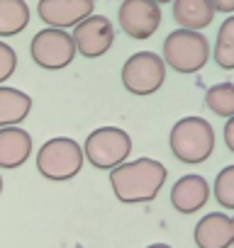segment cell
Listing matches in <instances>:
<instances>
[{
    "mask_svg": "<svg viewBox=\"0 0 234 248\" xmlns=\"http://www.w3.org/2000/svg\"><path fill=\"white\" fill-rule=\"evenodd\" d=\"M168 170L161 161L154 158H137V161H125L110 170V187L115 197L122 204H144L151 202L161 187L166 185Z\"/></svg>",
    "mask_w": 234,
    "mask_h": 248,
    "instance_id": "obj_1",
    "label": "cell"
},
{
    "mask_svg": "<svg viewBox=\"0 0 234 248\" xmlns=\"http://www.w3.org/2000/svg\"><path fill=\"white\" fill-rule=\"evenodd\" d=\"M171 154L188 166L205 163L215 154V129L205 117H181L168 134Z\"/></svg>",
    "mask_w": 234,
    "mask_h": 248,
    "instance_id": "obj_2",
    "label": "cell"
},
{
    "mask_svg": "<svg viewBox=\"0 0 234 248\" xmlns=\"http://www.w3.org/2000/svg\"><path fill=\"white\" fill-rule=\"evenodd\" d=\"M161 56L168 68H173L181 76H193L198 73L212 56L210 42L202 32L198 30H173L164 39Z\"/></svg>",
    "mask_w": 234,
    "mask_h": 248,
    "instance_id": "obj_3",
    "label": "cell"
},
{
    "mask_svg": "<svg viewBox=\"0 0 234 248\" xmlns=\"http://www.w3.org/2000/svg\"><path fill=\"white\" fill-rule=\"evenodd\" d=\"M83 161H85V151H83V146H78L76 139L54 137V139H49L39 146L37 170L47 180L64 183V180H71L81 173Z\"/></svg>",
    "mask_w": 234,
    "mask_h": 248,
    "instance_id": "obj_4",
    "label": "cell"
},
{
    "mask_svg": "<svg viewBox=\"0 0 234 248\" xmlns=\"http://www.w3.org/2000/svg\"><path fill=\"white\" fill-rule=\"evenodd\" d=\"M85 161L98 170H112L122 166L132 154V137L120 127H98L88 134L85 144Z\"/></svg>",
    "mask_w": 234,
    "mask_h": 248,
    "instance_id": "obj_5",
    "label": "cell"
},
{
    "mask_svg": "<svg viewBox=\"0 0 234 248\" xmlns=\"http://www.w3.org/2000/svg\"><path fill=\"white\" fill-rule=\"evenodd\" d=\"M166 80V61L154 51H137L122 66V85L137 97L154 95Z\"/></svg>",
    "mask_w": 234,
    "mask_h": 248,
    "instance_id": "obj_6",
    "label": "cell"
},
{
    "mask_svg": "<svg viewBox=\"0 0 234 248\" xmlns=\"http://www.w3.org/2000/svg\"><path fill=\"white\" fill-rule=\"evenodd\" d=\"M30 54L39 68L61 71L76 59L78 49H76L73 34H68L66 30H59V27H47L32 37Z\"/></svg>",
    "mask_w": 234,
    "mask_h": 248,
    "instance_id": "obj_7",
    "label": "cell"
},
{
    "mask_svg": "<svg viewBox=\"0 0 234 248\" xmlns=\"http://www.w3.org/2000/svg\"><path fill=\"white\" fill-rule=\"evenodd\" d=\"M117 25L130 39H151L161 25V5L154 0H122L117 8Z\"/></svg>",
    "mask_w": 234,
    "mask_h": 248,
    "instance_id": "obj_8",
    "label": "cell"
},
{
    "mask_svg": "<svg viewBox=\"0 0 234 248\" xmlns=\"http://www.w3.org/2000/svg\"><path fill=\"white\" fill-rule=\"evenodd\" d=\"M73 42L83 59H100L115 44V27L105 15H90L73 27Z\"/></svg>",
    "mask_w": 234,
    "mask_h": 248,
    "instance_id": "obj_9",
    "label": "cell"
},
{
    "mask_svg": "<svg viewBox=\"0 0 234 248\" xmlns=\"http://www.w3.org/2000/svg\"><path fill=\"white\" fill-rule=\"evenodd\" d=\"M95 10V0H39L37 15L47 27L68 30L90 17Z\"/></svg>",
    "mask_w": 234,
    "mask_h": 248,
    "instance_id": "obj_10",
    "label": "cell"
},
{
    "mask_svg": "<svg viewBox=\"0 0 234 248\" xmlns=\"http://www.w3.org/2000/svg\"><path fill=\"white\" fill-rule=\"evenodd\" d=\"M210 195H212V185L202 175L188 173V175H181L173 183V187H171V207L178 214H195L210 202Z\"/></svg>",
    "mask_w": 234,
    "mask_h": 248,
    "instance_id": "obj_11",
    "label": "cell"
},
{
    "mask_svg": "<svg viewBox=\"0 0 234 248\" xmlns=\"http://www.w3.org/2000/svg\"><path fill=\"white\" fill-rule=\"evenodd\" d=\"M193 241L198 248H232L234 243L232 217L224 212L205 214L193 229Z\"/></svg>",
    "mask_w": 234,
    "mask_h": 248,
    "instance_id": "obj_12",
    "label": "cell"
},
{
    "mask_svg": "<svg viewBox=\"0 0 234 248\" xmlns=\"http://www.w3.org/2000/svg\"><path fill=\"white\" fill-rule=\"evenodd\" d=\"M30 156H32V137L22 127L0 129V168L15 170L25 166Z\"/></svg>",
    "mask_w": 234,
    "mask_h": 248,
    "instance_id": "obj_13",
    "label": "cell"
},
{
    "mask_svg": "<svg viewBox=\"0 0 234 248\" xmlns=\"http://www.w3.org/2000/svg\"><path fill=\"white\" fill-rule=\"evenodd\" d=\"M32 109V97L20 88L0 85V129L3 127H20Z\"/></svg>",
    "mask_w": 234,
    "mask_h": 248,
    "instance_id": "obj_14",
    "label": "cell"
},
{
    "mask_svg": "<svg viewBox=\"0 0 234 248\" xmlns=\"http://www.w3.org/2000/svg\"><path fill=\"white\" fill-rule=\"evenodd\" d=\"M215 5L210 0H173V20L183 30H205L215 20Z\"/></svg>",
    "mask_w": 234,
    "mask_h": 248,
    "instance_id": "obj_15",
    "label": "cell"
},
{
    "mask_svg": "<svg viewBox=\"0 0 234 248\" xmlns=\"http://www.w3.org/2000/svg\"><path fill=\"white\" fill-rule=\"evenodd\" d=\"M30 25V5L25 0H0V39L15 37Z\"/></svg>",
    "mask_w": 234,
    "mask_h": 248,
    "instance_id": "obj_16",
    "label": "cell"
},
{
    "mask_svg": "<svg viewBox=\"0 0 234 248\" xmlns=\"http://www.w3.org/2000/svg\"><path fill=\"white\" fill-rule=\"evenodd\" d=\"M212 59L222 71H234V15H227V20H222L217 30Z\"/></svg>",
    "mask_w": 234,
    "mask_h": 248,
    "instance_id": "obj_17",
    "label": "cell"
},
{
    "mask_svg": "<svg viewBox=\"0 0 234 248\" xmlns=\"http://www.w3.org/2000/svg\"><path fill=\"white\" fill-rule=\"evenodd\" d=\"M205 105L215 117H234V83H217L212 88H207L205 93Z\"/></svg>",
    "mask_w": 234,
    "mask_h": 248,
    "instance_id": "obj_18",
    "label": "cell"
},
{
    "mask_svg": "<svg viewBox=\"0 0 234 248\" xmlns=\"http://www.w3.org/2000/svg\"><path fill=\"white\" fill-rule=\"evenodd\" d=\"M212 195H215V200H217V204L222 209H232L234 212V166H224L215 175Z\"/></svg>",
    "mask_w": 234,
    "mask_h": 248,
    "instance_id": "obj_19",
    "label": "cell"
},
{
    "mask_svg": "<svg viewBox=\"0 0 234 248\" xmlns=\"http://www.w3.org/2000/svg\"><path fill=\"white\" fill-rule=\"evenodd\" d=\"M15 68H17V54H15V49L10 44H5V42H0V85H3L8 78H13Z\"/></svg>",
    "mask_w": 234,
    "mask_h": 248,
    "instance_id": "obj_20",
    "label": "cell"
},
{
    "mask_svg": "<svg viewBox=\"0 0 234 248\" xmlns=\"http://www.w3.org/2000/svg\"><path fill=\"white\" fill-rule=\"evenodd\" d=\"M222 137H224V144H227V149L234 154V117H229V119H227Z\"/></svg>",
    "mask_w": 234,
    "mask_h": 248,
    "instance_id": "obj_21",
    "label": "cell"
},
{
    "mask_svg": "<svg viewBox=\"0 0 234 248\" xmlns=\"http://www.w3.org/2000/svg\"><path fill=\"white\" fill-rule=\"evenodd\" d=\"M210 3L215 5L217 13H222V15H234V0H210Z\"/></svg>",
    "mask_w": 234,
    "mask_h": 248,
    "instance_id": "obj_22",
    "label": "cell"
},
{
    "mask_svg": "<svg viewBox=\"0 0 234 248\" xmlns=\"http://www.w3.org/2000/svg\"><path fill=\"white\" fill-rule=\"evenodd\" d=\"M147 248H173V246H168V243H149Z\"/></svg>",
    "mask_w": 234,
    "mask_h": 248,
    "instance_id": "obj_23",
    "label": "cell"
},
{
    "mask_svg": "<svg viewBox=\"0 0 234 248\" xmlns=\"http://www.w3.org/2000/svg\"><path fill=\"white\" fill-rule=\"evenodd\" d=\"M154 3H159V5H164V3H173V0H154Z\"/></svg>",
    "mask_w": 234,
    "mask_h": 248,
    "instance_id": "obj_24",
    "label": "cell"
},
{
    "mask_svg": "<svg viewBox=\"0 0 234 248\" xmlns=\"http://www.w3.org/2000/svg\"><path fill=\"white\" fill-rule=\"evenodd\" d=\"M0 195H3V175H0Z\"/></svg>",
    "mask_w": 234,
    "mask_h": 248,
    "instance_id": "obj_25",
    "label": "cell"
},
{
    "mask_svg": "<svg viewBox=\"0 0 234 248\" xmlns=\"http://www.w3.org/2000/svg\"><path fill=\"white\" fill-rule=\"evenodd\" d=\"M232 229H234V217H232ZM232 246H234V243H232Z\"/></svg>",
    "mask_w": 234,
    "mask_h": 248,
    "instance_id": "obj_26",
    "label": "cell"
}]
</instances>
